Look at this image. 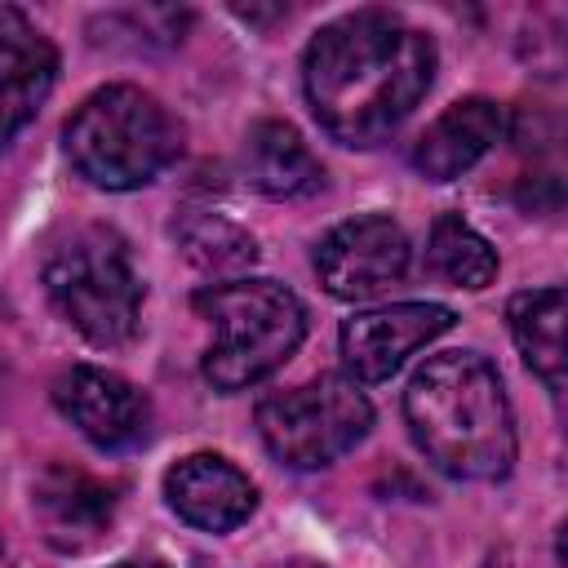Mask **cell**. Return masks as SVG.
Listing matches in <instances>:
<instances>
[{
	"mask_svg": "<svg viewBox=\"0 0 568 568\" xmlns=\"http://www.w3.org/2000/svg\"><path fill=\"white\" fill-rule=\"evenodd\" d=\"M404 422L422 457L448 479L493 484L515 466V413L501 373L475 351L426 359L404 390Z\"/></svg>",
	"mask_w": 568,
	"mask_h": 568,
	"instance_id": "2",
	"label": "cell"
},
{
	"mask_svg": "<svg viewBox=\"0 0 568 568\" xmlns=\"http://www.w3.org/2000/svg\"><path fill=\"white\" fill-rule=\"evenodd\" d=\"M71 169L98 191H138L155 182L182 151V129L138 84H106L89 93L62 129Z\"/></svg>",
	"mask_w": 568,
	"mask_h": 568,
	"instance_id": "3",
	"label": "cell"
},
{
	"mask_svg": "<svg viewBox=\"0 0 568 568\" xmlns=\"http://www.w3.org/2000/svg\"><path fill=\"white\" fill-rule=\"evenodd\" d=\"M44 293L53 311L102 351H120L138 337L142 275L129 244L111 226H75L44 257Z\"/></svg>",
	"mask_w": 568,
	"mask_h": 568,
	"instance_id": "5",
	"label": "cell"
},
{
	"mask_svg": "<svg viewBox=\"0 0 568 568\" xmlns=\"http://www.w3.org/2000/svg\"><path fill=\"white\" fill-rule=\"evenodd\" d=\"M506 138V106L493 98H462L413 146V169L426 182H453L466 169H475L497 142Z\"/></svg>",
	"mask_w": 568,
	"mask_h": 568,
	"instance_id": "13",
	"label": "cell"
},
{
	"mask_svg": "<svg viewBox=\"0 0 568 568\" xmlns=\"http://www.w3.org/2000/svg\"><path fill=\"white\" fill-rule=\"evenodd\" d=\"M164 501L200 532H231L253 515L257 488L235 462L217 453H191L164 470Z\"/></svg>",
	"mask_w": 568,
	"mask_h": 568,
	"instance_id": "11",
	"label": "cell"
},
{
	"mask_svg": "<svg viewBox=\"0 0 568 568\" xmlns=\"http://www.w3.org/2000/svg\"><path fill=\"white\" fill-rule=\"evenodd\" d=\"M0 559H4V537H0Z\"/></svg>",
	"mask_w": 568,
	"mask_h": 568,
	"instance_id": "19",
	"label": "cell"
},
{
	"mask_svg": "<svg viewBox=\"0 0 568 568\" xmlns=\"http://www.w3.org/2000/svg\"><path fill=\"white\" fill-rule=\"evenodd\" d=\"M58 80L53 40L18 9H0V151L36 120Z\"/></svg>",
	"mask_w": 568,
	"mask_h": 568,
	"instance_id": "12",
	"label": "cell"
},
{
	"mask_svg": "<svg viewBox=\"0 0 568 568\" xmlns=\"http://www.w3.org/2000/svg\"><path fill=\"white\" fill-rule=\"evenodd\" d=\"M408 262H413L408 235L399 231V222H390L382 213L337 222L315 248L320 284L337 302H368V297L395 288L408 275Z\"/></svg>",
	"mask_w": 568,
	"mask_h": 568,
	"instance_id": "7",
	"label": "cell"
},
{
	"mask_svg": "<svg viewBox=\"0 0 568 568\" xmlns=\"http://www.w3.org/2000/svg\"><path fill=\"white\" fill-rule=\"evenodd\" d=\"M453 311L439 302H395L377 311H359L342 324V364L351 368V382H386L404 368L413 351L435 342L453 328Z\"/></svg>",
	"mask_w": 568,
	"mask_h": 568,
	"instance_id": "8",
	"label": "cell"
},
{
	"mask_svg": "<svg viewBox=\"0 0 568 568\" xmlns=\"http://www.w3.org/2000/svg\"><path fill=\"white\" fill-rule=\"evenodd\" d=\"M435 80V40L386 9H355L320 27L302 53L315 124L342 146L386 142Z\"/></svg>",
	"mask_w": 568,
	"mask_h": 568,
	"instance_id": "1",
	"label": "cell"
},
{
	"mask_svg": "<svg viewBox=\"0 0 568 568\" xmlns=\"http://www.w3.org/2000/svg\"><path fill=\"white\" fill-rule=\"evenodd\" d=\"M368 426L373 404L359 390V382L342 373H320L257 404V435L266 453L293 470L333 466L368 435Z\"/></svg>",
	"mask_w": 568,
	"mask_h": 568,
	"instance_id": "6",
	"label": "cell"
},
{
	"mask_svg": "<svg viewBox=\"0 0 568 568\" xmlns=\"http://www.w3.org/2000/svg\"><path fill=\"white\" fill-rule=\"evenodd\" d=\"M191 306L213 324V346L204 351L200 373L222 395L271 377L306 337V306L275 280L209 284L191 297Z\"/></svg>",
	"mask_w": 568,
	"mask_h": 568,
	"instance_id": "4",
	"label": "cell"
},
{
	"mask_svg": "<svg viewBox=\"0 0 568 568\" xmlns=\"http://www.w3.org/2000/svg\"><path fill=\"white\" fill-rule=\"evenodd\" d=\"M111 568H164V564H155V559H124V564H111Z\"/></svg>",
	"mask_w": 568,
	"mask_h": 568,
	"instance_id": "18",
	"label": "cell"
},
{
	"mask_svg": "<svg viewBox=\"0 0 568 568\" xmlns=\"http://www.w3.org/2000/svg\"><path fill=\"white\" fill-rule=\"evenodd\" d=\"M31 510L40 519V532L53 550H89L106 537L115 524V488L93 479L89 470H75L67 462H53L36 475Z\"/></svg>",
	"mask_w": 568,
	"mask_h": 568,
	"instance_id": "10",
	"label": "cell"
},
{
	"mask_svg": "<svg viewBox=\"0 0 568 568\" xmlns=\"http://www.w3.org/2000/svg\"><path fill=\"white\" fill-rule=\"evenodd\" d=\"M244 173L271 200H297V195L320 191V182H324L320 160L302 142V133L284 120L253 124V133L244 142Z\"/></svg>",
	"mask_w": 568,
	"mask_h": 568,
	"instance_id": "14",
	"label": "cell"
},
{
	"mask_svg": "<svg viewBox=\"0 0 568 568\" xmlns=\"http://www.w3.org/2000/svg\"><path fill=\"white\" fill-rule=\"evenodd\" d=\"M426 266L439 280H448L453 288H488L497 280V253H493V244L462 213H439L430 222Z\"/></svg>",
	"mask_w": 568,
	"mask_h": 568,
	"instance_id": "16",
	"label": "cell"
},
{
	"mask_svg": "<svg viewBox=\"0 0 568 568\" xmlns=\"http://www.w3.org/2000/svg\"><path fill=\"white\" fill-rule=\"evenodd\" d=\"M173 235H178L186 262L209 271V275H235V271L257 262L253 235L213 209H182L173 222Z\"/></svg>",
	"mask_w": 568,
	"mask_h": 568,
	"instance_id": "17",
	"label": "cell"
},
{
	"mask_svg": "<svg viewBox=\"0 0 568 568\" xmlns=\"http://www.w3.org/2000/svg\"><path fill=\"white\" fill-rule=\"evenodd\" d=\"M53 404L89 444H98L106 453L133 448L151 430L146 395L129 377H120L111 368H93V364L67 368L53 382Z\"/></svg>",
	"mask_w": 568,
	"mask_h": 568,
	"instance_id": "9",
	"label": "cell"
},
{
	"mask_svg": "<svg viewBox=\"0 0 568 568\" xmlns=\"http://www.w3.org/2000/svg\"><path fill=\"white\" fill-rule=\"evenodd\" d=\"M510 337L524 364L546 382V390H564V288H528L515 293L506 306Z\"/></svg>",
	"mask_w": 568,
	"mask_h": 568,
	"instance_id": "15",
	"label": "cell"
}]
</instances>
